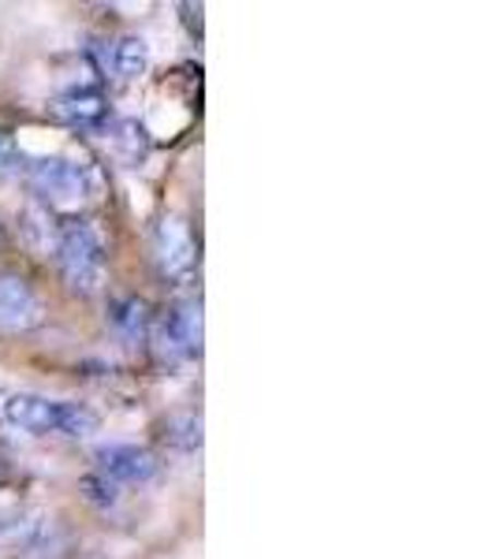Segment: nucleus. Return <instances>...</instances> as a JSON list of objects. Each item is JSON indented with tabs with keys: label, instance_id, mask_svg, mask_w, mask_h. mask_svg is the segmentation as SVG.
Segmentation results:
<instances>
[{
	"label": "nucleus",
	"instance_id": "1",
	"mask_svg": "<svg viewBox=\"0 0 496 559\" xmlns=\"http://www.w3.org/2000/svg\"><path fill=\"white\" fill-rule=\"evenodd\" d=\"M8 426H15L20 432H31V437H71L83 440L97 432V414L83 407V403H68V400H45V395L34 392H15L0 403Z\"/></svg>",
	"mask_w": 496,
	"mask_h": 559
},
{
	"label": "nucleus",
	"instance_id": "2",
	"mask_svg": "<svg viewBox=\"0 0 496 559\" xmlns=\"http://www.w3.org/2000/svg\"><path fill=\"white\" fill-rule=\"evenodd\" d=\"M60 273L75 295H97L105 284V239L90 221H71L57 239Z\"/></svg>",
	"mask_w": 496,
	"mask_h": 559
},
{
	"label": "nucleus",
	"instance_id": "3",
	"mask_svg": "<svg viewBox=\"0 0 496 559\" xmlns=\"http://www.w3.org/2000/svg\"><path fill=\"white\" fill-rule=\"evenodd\" d=\"M31 183L38 191L42 202H49L52 210H83L90 202V194L97 191V176L86 160L75 157H45L34 165Z\"/></svg>",
	"mask_w": 496,
	"mask_h": 559
},
{
	"label": "nucleus",
	"instance_id": "4",
	"mask_svg": "<svg viewBox=\"0 0 496 559\" xmlns=\"http://www.w3.org/2000/svg\"><path fill=\"white\" fill-rule=\"evenodd\" d=\"M153 344L168 362H191L202 355V306L176 302L153 329Z\"/></svg>",
	"mask_w": 496,
	"mask_h": 559
},
{
	"label": "nucleus",
	"instance_id": "5",
	"mask_svg": "<svg viewBox=\"0 0 496 559\" xmlns=\"http://www.w3.org/2000/svg\"><path fill=\"white\" fill-rule=\"evenodd\" d=\"M153 258H157L161 276L168 280H184L194 269L198 247L191 236V224L184 216H165L157 224V236H153Z\"/></svg>",
	"mask_w": 496,
	"mask_h": 559
},
{
	"label": "nucleus",
	"instance_id": "6",
	"mask_svg": "<svg viewBox=\"0 0 496 559\" xmlns=\"http://www.w3.org/2000/svg\"><path fill=\"white\" fill-rule=\"evenodd\" d=\"M45 306L23 276H0V332L15 336V332H31L42 324Z\"/></svg>",
	"mask_w": 496,
	"mask_h": 559
},
{
	"label": "nucleus",
	"instance_id": "7",
	"mask_svg": "<svg viewBox=\"0 0 496 559\" xmlns=\"http://www.w3.org/2000/svg\"><path fill=\"white\" fill-rule=\"evenodd\" d=\"M97 474L108 477L113 485H146L157 477V459L146 448L134 444H108L97 452Z\"/></svg>",
	"mask_w": 496,
	"mask_h": 559
},
{
	"label": "nucleus",
	"instance_id": "8",
	"mask_svg": "<svg viewBox=\"0 0 496 559\" xmlns=\"http://www.w3.org/2000/svg\"><path fill=\"white\" fill-rule=\"evenodd\" d=\"M57 116L71 128H97L105 120V97L94 86H75L57 97Z\"/></svg>",
	"mask_w": 496,
	"mask_h": 559
},
{
	"label": "nucleus",
	"instance_id": "9",
	"mask_svg": "<svg viewBox=\"0 0 496 559\" xmlns=\"http://www.w3.org/2000/svg\"><path fill=\"white\" fill-rule=\"evenodd\" d=\"M108 321H113V332L116 340H120L128 350H139L142 344H146L150 336V306L142 299H120L113 306V313H108Z\"/></svg>",
	"mask_w": 496,
	"mask_h": 559
},
{
	"label": "nucleus",
	"instance_id": "10",
	"mask_svg": "<svg viewBox=\"0 0 496 559\" xmlns=\"http://www.w3.org/2000/svg\"><path fill=\"white\" fill-rule=\"evenodd\" d=\"M150 41L139 34H123L113 45V75L116 79H142L150 71Z\"/></svg>",
	"mask_w": 496,
	"mask_h": 559
},
{
	"label": "nucleus",
	"instance_id": "11",
	"mask_svg": "<svg viewBox=\"0 0 496 559\" xmlns=\"http://www.w3.org/2000/svg\"><path fill=\"white\" fill-rule=\"evenodd\" d=\"M108 146H113L116 157H123L134 165V160L146 157V131H142L134 120H120L108 128Z\"/></svg>",
	"mask_w": 496,
	"mask_h": 559
},
{
	"label": "nucleus",
	"instance_id": "12",
	"mask_svg": "<svg viewBox=\"0 0 496 559\" xmlns=\"http://www.w3.org/2000/svg\"><path fill=\"white\" fill-rule=\"evenodd\" d=\"M38 515H31V511L15 508L8 511V515H0V545H26V540H34L38 534Z\"/></svg>",
	"mask_w": 496,
	"mask_h": 559
},
{
	"label": "nucleus",
	"instance_id": "13",
	"mask_svg": "<svg viewBox=\"0 0 496 559\" xmlns=\"http://www.w3.org/2000/svg\"><path fill=\"white\" fill-rule=\"evenodd\" d=\"M49 224H52V221H49V213L26 210V224H23V228H26V239H31V247H34V250H42V254L52 247V242L60 239V231H52Z\"/></svg>",
	"mask_w": 496,
	"mask_h": 559
},
{
	"label": "nucleus",
	"instance_id": "14",
	"mask_svg": "<svg viewBox=\"0 0 496 559\" xmlns=\"http://www.w3.org/2000/svg\"><path fill=\"white\" fill-rule=\"evenodd\" d=\"M83 489H86V500L97 503V508H116V503H120V485H113L102 474H90L83 481Z\"/></svg>",
	"mask_w": 496,
	"mask_h": 559
},
{
	"label": "nucleus",
	"instance_id": "15",
	"mask_svg": "<svg viewBox=\"0 0 496 559\" xmlns=\"http://www.w3.org/2000/svg\"><path fill=\"white\" fill-rule=\"evenodd\" d=\"M173 440L179 448H198L202 444V418H194V414H184V418H176L173 421Z\"/></svg>",
	"mask_w": 496,
	"mask_h": 559
},
{
	"label": "nucleus",
	"instance_id": "16",
	"mask_svg": "<svg viewBox=\"0 0 496 559\" xmlns=\"http://www.w3.org/2000/svg\"><path fill=\"white\" fill-rule=\"evenodd\" d=\"M15 168V142L12 134L0 131V173H12Z\"/></svg>",
	"mask_w": 496,
	"mask_h": 559
}]
</instances>
